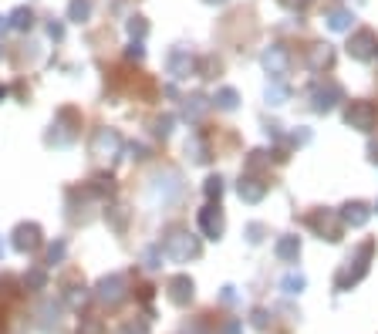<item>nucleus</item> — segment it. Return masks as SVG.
<instances>
[{"label":"nucleus","mask_w":378,"mask_h":334,"mask_svg":"<svg viewBox=\"0 0 378 334\" xmlns=\"http://www.w3.org/2000/svg\"><path fill=\"white\" fill-rule=\"evenodd\" d=\"M372 254H375V243L372 240H365L355 254L348 256V263L338 270V277H335V287L338 291H348V287H355L361 277L368 274V260H372Z\"/></svg>","instance_id":"nucleus-1"},{"label":"nucleus","mask_w":378,"mask_h":334,"mask_svg":"<svg viewBox=\"0 0 378 334\" xmlns=\"http://www.w3.org/2000/svg\"><path fill=\"white\" fill-rule=\"evenodd\" d=\"M162 254L176 260V263H186V260H196L200 256V236L186 233V230H172L162 243Z\"/></svg>","instance_id":"nucleus-2"},{"label":"nucleus","mask_w":378,"mask_h":334,"mask_svg":"<svg viewBox=\"0 0 378 334\" xmlns=\"http://www.w3.org/2000/svg\"><path fill=\"white\" fill-rule=\"evenodd\" d=\"M125 297H129V277H125V274L102 277V280H98V287H94V300H98V304H105V307H118Z\"/></svg>","instance_id":"nucleus-3"},{"label":"nucleus","mask_w":378,"mask_h":334,"mask_svg":"<svg viewBox=\"0 0 378 334\" xmlns=\"http://www.w3.org/2000/svg\"><path fill=\"white\" fill-rule=\"evenodd\" d=\"M344 122L351 129H358V132H372L378 125V105L375 101H351L344 108Z\"/></svg>","instance_id":"nucleus-4"},{"label":"nucleus","mask_w":378,"mask_h":334,"mask_svg":"<svg viewBox=\"0 0 378 334\" xmlns=\"http://www.w3.org/2000/svg\"><path fill=\"white\" fill-rule=\"evenodd\" d=\"M338 101H344V88H341L338 81H318V85L311 88V105H314V112H331Z\"/></svg>","instance_id":"nucleus-5"},{"label":"nucleus","mask_w":378,"mask_h":334,"mask_svg":"<svg viewBox=\"0 0 378 334\" xmlns=\"http://www.w3.org/2000/svg\"><path fill=\"white\" fill-rule=\"evenodd\" d=\"M307 223L318 230V236L321 240H328V243H338L341 240V230H344V223H341L338 213H331V210H318V213H311L307 217Z\"/></svg>","instance_id":"nucleus-6"},{"label":"nucleus","mask_w":378,"mask_h":334,"mask_svg":"<svg viewBox=\"0 0 378 334\" xmlns=\"http://www.w3.org/2000/svg\"><path fill=\"white\" fill-rule=\"evenodd\" d=\"M348 55H351L355 61H372L378 55V34L375 31H368V27L355 31L351 41H348Z\"/></svg>","instance_id":"nucleus-7"},{"label":"nucleus","mask_w":378,"mask_h":334,"mask_svg":"<svg viewBox=\"0 0 378 334\" xmlns=\"http://www.w3.org/2000/svg\"><path fill=\"white\" fill-rule=\"evenodd\" d=\"M200 230H203V236H209V240H220L223 236V230H227V219H223V210L220 206H203L200 210Z\"/></svg>","instance_id":"nucleus-8"},{"label":"nucleus","mask_w":378,"mask_h":334,"mask_svg":"<svg viewBox=\"0 0 378 334\" xmlns=\"http://www.w3.org/2000/svg\"><path fill=\"white\" fill-rule=\"evenodd\" d=\"M260 61H264L267 75H274V78H284V75H287V68H290V55H287V48H284V44H270Z\"/></svg>","instance_id":"nucleus-9"},{"label":"nucleus","mask_w":378,"mask_h":334,"mask_svg":"<svg viewBox=\"0 0 378 334\" xmlns=\"http://www.w3.org/2000/svg\"><path fill=\"white\" fill-rule=\"evenodd\" d=\"M41 247V226L38 223H20L14 230V250L18 254H34Z\"/></svg>","instance_id":"nucleus-10"},{"label":"nucleus","mask_w":378,"mask_h":334,"mask_svg":"<svg viewBox=\"0 0 378 334\" xmlns=\"http://www.w3.org/2000/svg\"><path fill=\"white\" fill-rule=\"evenodd\" d=\"M192 291H196V284H192L186 274L169 277V284H166V294H169V300L176 307H186L189 300H192Z\"/></svg>","instance_id":"nucleus-11"},{"label":"nucleus","mask_w":378,"mask_h":334,"mask_svg":"<svg viewBox=\"0 0 378 334\" xmlns=\"http://www.w3.org/2000/svg\"><path fill=\"white\" fill-rule=\"evenodd\" d=\"M92 152L94 156H118L122 152V136L115 129H98L92 138Z\"/></svg>","instance_id":"nucleus-12"},{"label":"nucleus","mask_w":378,"mask_h":334,"mask_svg":"<svg viewBox=\"0 0 378 334\" xmlns=\"http://www.w3.org/2000/svg\"><path fill=\"white\" fill-rule=\"evenodd\" d=\"M192 71H196V61H192V55H189L186 48H176V51L169 55V75L183 81V78H189Z\"/></svg>","instance_id":"nucleus-13"},{"label":"nucleus","mask_w":378,"mask_h":334,"mask_svg":"<svg viewBox=\"0 0 378 334\" xmlns=\"http://www.w3.org/2000/svg\"><path fill=\"white\" fill-rule=\"evenodd\" d=\"M341 223H344V226H365V223H368V217H372V210H368V206H365V203H358V199H355V203H344V206H341Z\"/></svg>","instance_id":"nucleus-14"},{"label":"nucleus","mask_w":378,"mask_h":334,"mask_svg":"<svg viewBox=\"0 0 378 334\" xmlns=\"http://www.w3.org/2000/svg\"><path fill=\"white\" fill-rule=\"evenodd\" d=\"M237 193H240V199L244 203H260V199L267 196V182L257 176H244L240 179V186H237Z\"/></svg>","instance_id":"nucleus-15"},{"label":"nucleus","mask_w":378,"mask_h":334,"mask_svg":"<svg viewBox=\"0 0 378 334\" xmlns=\"http://www.w3.org/2000/svg\"><path fill=\"white\" fill-rule=\"evenodd\" d=\"M274 254H277V260H284V263H294V260L301 256V240H298V236H281L277 247H274Z\"/></svg>","instance_id":"nucleus-16"},{"label":"nucleus","mask_w":378,"mask_h":334,"mask_svg":"<svg viewBox=\"0 0 378 334\" xmlns=\"http://www.w3.org/2000/svg\"><path fill=\"white\" fill-rule=\"evenodd\" d=\"M324 20H328L331 31H348L351 20H355V14H351L348 7H328V10H324Z\"/></svg>","instance_id":"nucleus-17"},{"label":"nucleus","mask_w":378,"mask_h":334,"mask_svg":"<svg viewBox=\"0 0 378 334\" xmlns=\"http://www.w3.org/2000/svg\"><path fill=\"white\" fill-rule=\"evenodd\" d=\"M331 61H335V51H331L328 44H314V48H311V68H314V71L331 68Z\"/></svg>","instance_id":"nucleus-18"},{"label":"nucleus","mask_w":378,"mask_h":334,"mask_svg":"<svg viewBox=\"0 0 378 334\" xmlns=\"http://www.w3.org/2000/svg\"><path fill=\"white\" fill-rule=\"evenodd\" d=\"M7 20H10V27H14V31H31V27H34V14H31L27 7H18V10H14Z\"/></svg>","instance_id":"nucleus-19"},{"label":"nucleus","mask_w":378,"mask_h":334,"mask_svg":"<svg viewBox=\"0 0 378 334\" xmlns=\"http://www.w3.org/2000/svg\"><path fill=\"white\" fill-rule=\"evenodd\" d=\"M85 300H88V287H85V284H75V287H68V294H64V304H68V307L81 311V307H85Z\"/></svg>","instance_id":"nucleus-20"},{"label":"nucleus","mask_w":378,"mask_h":334,"mask_svg":"<svg viewBox=\"0 0 378 334\" xmlns=\"http://www.w3.org/2000/svg\"><path fill=\"white\" fill-rule=\"evenodd\" d=\"M68 17L78 20V24L88 20L92 17V0H71V3H68Z\"/></svg>","instance_id":"nucleus-21"},{"label":"nucleus","mask_w":378,"mask_h":334,"mask_svg":"<svg viewBox=\"0 0 378 334\" xmlns=\"http://www.w3.org/2000/svg\"><path fill=\"white\" fill-rule=\"evenodd\" d=\"M186 152H192V159H196V162H206V159H209L206 142H203L200 136H192V138L186 142Z\"/></svg>","instance_id":"nucleus-22"},{"label":"nucleus","mask_w":378,"mask_h":334,"mask_svg":"<svg viewBox=\"0 0 378 334\" xmlns=\"http://www.w3.org/2000/svg\"><path fill=\"white\" fill-rule=\"evenodd\" d=\"M203 112H206V99H203V95H192V99H186V118L196 122Z\"/></svg>","instance_id":"nucleus-23"},{"label":"nucleus","mask_w":378,"mask_h":334,"mask_svg":"<svg viewBox=\"0 0 378 334\" xmlns=\"http://www.w3.org/2000/svg\"><path fill=\"white\" fill-rule=\"evenodd\" d=\"M304 284H307V280H304V274H287L281 287H284V294H301Z\"/></svg>","instance_id":"nucleus-24"},{"label":"nucleus","mask_w":378,"mask_h":334,"mask_svg":"<svg viewBox=\"0 0 378 334\" xmlns=\"http://www.w3.org/2000/svg\"><path fill=\"white\" fill-rule=\"evenodd\" d=\"M237 99H240V95H237L233 88H220V92H216V105H220V108H227V112L237 108Z\"/></svg>","instance_id":"nucleus-25"},{"label":"nucleus","mask_w":378,"mask_h":334,"mask_svg":"<svg viewBox=\"0 0 378 334\" xmlns=\"http://www.w3.org/2000/svg\"><path fill=\"white\" fill-rule=\"evenodd\" d=\"M287 99H290V92H287L284 85H277V81H274V85L267 88V101H270V105H284Z\"/></svg>","instance_id":"nucleus-26"},{"label":"nucleus","mask_w":378,"mask_h":334,"mask_svg":"<svg viewBox=\"0 0 378 334\" xmlns=\"http://www.w3.org/2000/svg\"><path fill=\"white\" fill-rule=\"evenodd\" d=\"M78 334H105V324H102L98 317H81V324H78Z\"/></svg>","instance_id":"nucleus-27"},{"label":"nucleus","mask_w":378,"mask_h":334,"mask_svg":"<svg viewBox=\"0 0 378 334\" xmlns=\"http://www.w3.org/2000/svg\"><path fill=\"white\" fill-rule=\"evenodd\" d=\"M24 284H27L31 291H44V284H48V277H44V270H31V274L24 277Z\"/></svg>","instance_id":"nucleus-28"},{"label":"nucleus","mask_w":378,"mask_h":334,"mask_svg":"<svg viewBox=\"0 0 378 334\" xmlns=\"http://www.w3.org/2000/svg\"><path fill=\"white\" fill-rule=\"evenodd\" d=\"M203 189H206L209 199H220V196H223V179H220V176H209Z\"/></svg>","instance_id":"nucleus-29"},{"label":"nucleus","mask_w":378,"mask_h":334,"mask_svg":"<svg viewBox=\"0 0 378 334\" xmlns=\"http://www.w3.org/2000/svg\"><path fill=\"white\" fill-rule=\"evenodd\" d=\"M64 250H68V247H64V240L51 243V247H48V263H61V260H64Z\"/></svg>","instance_id":"nucleus-30"},{"label":"nucleus","mask_w":378,"mask_h":334,"mask_svg":"<svg viewBox=\"0 0 378 334\" xmlns=\"http://www.w3.org/2000/svg\"><path fill=\"white\" fill-rule=\"evenodd\" d=\"M118 334H149V324L146 321H129V324H122Z\"/></svg>","instance_id":"nucleus-31"},{"label":"nucleus","mask_w":378,"mask_h":334,"mask_svg":"<svg viewBox=\"0 0 378 334\" xmlns=\"http://www.w3.org/2000/svg\"><path fill=\"white\" fill-rule=\"evenodd\" d=\"M146 31H149L146 17H132V20H129V34H132V38H146Z\"/></svg>","instance_id":"nucleus-32"},{"label":"nucleus","mask_w":378,"mask_h":334,"mask_svg":"<svg viewBox=\"0 0 378 334\" xmlns=\"http://www.w3.org/2000/svg\"><path fill=\"white\" fill-rule=\"evenodd\" d=\"M115 186H112V176H98L94 179V193H98V196H105V193H112Z\"/></svg>","instance_id":"nucleus-33"},{"label":"nucleus","mask_w":378,"mask_h":334,"mask_svg":"<svg viewBox=\"0 0 378 334\" xmlns=\"http://www.w3.org/2000/svg\"><path fill=\"white\" fill-rule=\"evenodd\" d=\"M169 132H172V118L169 115L155 118V136H169Z\"/></svg>","instance_id":"nucleus-34"},{"label":"nucleus","mask_w":378,"mask_h":334,"mask_svg":"<svg viewBox=\"0 0 378 334\" xmlns=\"http://www.w3.org/2000/svg\"><path fill=\"white\" fill-rule=\"evenodd\" d=\"M253 328H267V311H264V307H257V311H253Z\"/></svg>","instance_id":"nucleus-35"},{"label":"nucleus","mask_w":378,"mask_h":334,"mask_svg":"<svg viewBox=\"0 0 378 334\" xmlns=\"http://www.w3.org/2000/svg\"><path fill=\"white\" fill-rule=\"evenodd\" d=\"M146 267H149V270H159V250H149V254H146Z\"/></svg>","instance_id":"nucleus-36"},{"label":"nucleus","mask_w":378,"mask_h":334,"mask_svg":"<svg viewBox=\"0 0 378 334\" xmlns=\"http://www.w3.org/2000/svg\"><path fill=\"white\" fill-rule=\"evenodd\" d=\"M307 138H311V132L301 129V132H294V136H290V142H294V145H301V142H307Z\"/></svg>","instance_id":"nucleus-37"},{"label":"nucleus","mask_w":378,"mask_h":334,"mask_svg":"<svg viewBox=\"0 0 378 334\" xmlns=\"http://www.w3.org/2000/svg\"><path fill=\"white\" fill-rule=\"evenodd\" d=\"M260 230H264V226H260V223H253V226H250V230H246V233H250V243H257V240H260Z\"/></svg>","instance_id":"nucleus-38"},{"label":"nucleus","mask_w":378,"mask_h":334,"mask_svg":"<svg viewBox=\"0 0 378 334\" xmlns=\"http://www.w3.org/2000/svg\"><path fill=\"white\" fill-rule=\"evenodd\" d=\"M48 34H51V38H61V34H64V27H61V24H55V20H51V24H48Z\"/></svg>","instance_id":"nucleus-39"},{"label":"nucleus","mask_w":378,"mask_h":334,"mask_svg":"<svg viewBox=\"0 0 378 334\" xmlns=\"http://www.w3.org/2000/svg\"><path fill=\"white\" fill-rule=\"evenodd\" d=\"M284 3H287V7H298V10H304V7H307L311 0H284Z\"/></svg>","instance_id":"nucleus-40"},{"label":"nucleus","mask_w":378,"mask_h":334,"mask_svg":"<svg viewBox=\"0 0 378 334\" xmlns=\"http://www.w3.org/2000/svg\"><path fill=\"white\" fill-rule=\"evenodd\" d=\"M368 159H372V162H378V142H372V145H368Z\"/></svg>","instance_id":"nucleus-41"},{"label":"nucleus","mask_w":378,"mask_h":334,"mask_svg":"<svg viewBox=\"0 0 378 334\" xmlns=\"http://www.w3.org/2000/svg\"><path fill=\"white\" fill-rule=\"evenodd\" d=\"M129 58H142V44H132L129 48Z\"/></svg>","instance_id":"nucleus-42"},{"label":"nucleus","mask_w":378,"mask_h":334,"mask_svg":"<svg viewBox=\"0 0 378 334\" xmlns=\"http://www.w3.org/2000/svg\"><path fill=\"white\" fill-rule=\"evenodd\" d=\"M7 27H10V24H7V17H0V34H4Z\"/></svg>","instance_id":"nucleus-43"},{"label":"nucleus","mask_w":378,"mask_h":334,"mask_svg":"<svg viewBox=\"0 0 378 334\" xmlns=\"http://www.w3.org/2000/svg\"><path fill=\"white\" fill-rule=\"evenodd\" d=\"M206 3H227V0H206Z\"/></svg>","instance_id":"nucleus-44"},{"label":"nucleus","mask_w":378,"mask_h":334,"mask_svg":"<svg viewBox=\"0 0 378 334\" xmlns=\"http://www.w3.org/2000/svg\"><path fill=\"white\" fill-rule=\"evenodd\" d=\"M4 95H7V92H4V85H0V99H4Z\"/></svg>","instance_id":"nucleus-45"},{"label":"nucleus","mask_w":378,"mask_h":334,"mask_svg":"<svg viewBox=\"0 0 378 334\" xmlns=\"http://www.w3.org/2000/svg\"><path fill=\"white\" fill-rule=\"evenodd\" d=\"M0 256H4V240H0Z\"/></svg>","instance_id":"nucleus-46"}]
</instances>
